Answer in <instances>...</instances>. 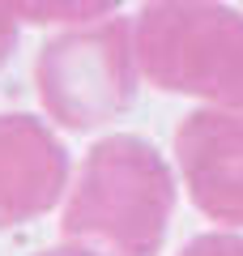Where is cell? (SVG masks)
<instances>
[{
	"label": "cell",
	"instance_id": "9c48e42d",
	"mask_svg": "<svg viewBox=\"0 0 243 256\" xmlns=\"http://www.w3.org/2000/svg\"><path fill=\"white\" fill-rule=\"evenodd\" d=\"M34 256H98L94 248H86V244H72V239H64L60 248H43V252H34Z\"/></svg>",
	"mask_w": 243,
	"mask_h": 256
},
{
	"label": "cell",
	"instance_id": "52a82bcc",
	"mask_svg": "<svg viewBox=\"0 0 243 256\" xmlns=\"http://www.w3.org/2000/svg\"><path fill=\"white\" fill-rule=\"evenodd\" d=\"M180 256H243V239L230 230H214V235H196L180 248Z\"/></svg>",
	"mask_w": 243,
	"mask_h": 256
},
{
	"label": "cell",
	"instance_id": "277c9868",
	"mask_svg": "<svg viewBox=\"0 0 243 256\" xmlns=\"http://www.w3.org/2000/svg\"><path fill=\"white\" fill-rule=\"evenodd\" d=\"M175 162L192 205L209 222L243 226V111L205 107L175 128Z\"/></svg>",
	"mask_w": 243,
	"mask_h": 256
},
{
	"label": "cell",
	"instance_id": "7a4b0ae2",
	"mask_svg": "<svg viewBox=\"0 0 243 256\" xmlns=\"http://www.w3.org/2000/svg\"><path fill=\"white\" fill-rule=\"evenodd\" d=\"M132 43L150 86L243 111V13L226 0H145Z\"/></svg>",
	"mask_w": 243,
	"mask_h": 256
},
{
	"label": "cell",
	"instance_id": "6da1fadb",
	"mask_svg": "<svg viewBox=\"0 0 243 256\" xmlns=\"http://www.w3.org/2000/svg\"><path fill=\"white\" fill-rule=\"evenodd\" d=\"M175 218V175L145 137L116 132L90 146L68 188L60 230L98 256H158Z\"/></svg>",
	"mask_w": 243,
	"mask_h": 256
},
{
	"label": "cell",
	"instance_id": "8992f818",
	"mask_svg": "<svg viewBox=\"0 0 243 256\" xmlns=\"http://www.w3.org/2000/svg\"><path fill=\"white\" fill-rule=\"evenodd\" d=\"M124 0H4V9L26 26H86L102 22Z\"/></svg>",
	"mask_w": 243,
	"mask_h": 256
},
{
	"label": "cell",
	"instance_id": "ba28073f",
	"mask_svg": "<svg viewBox=\"0 0 243 256\" xmlns=\"http://www.w3.org/2000/svg\"><path fill=\"white\" fill-rule=\"evenodd\" d=\"M18 26H22V22L13 18V13L4 9V0H0V64L9 60L13 47H18Z\"/></svg>",
	"mask_w": 243,
	"mask_h": 256
},
{
	"label": "cell",
	"instance_id": "3957f363",
	"mask_svg": "<svg viewBox=\"0 0 243 256\" xmlns=\"http://www.w3.org/2000/svg\"><path fill=\"white\" fill-rule=\"evenodd\" d=\"M136 43L128 18L68 26L47 38L34 60L43 111L68 132H94L120 120L136 98Z\"/></svg>",
	"mask_w": 243,
	"mask_h": 256
},
{
	"label": "cell",
	"instance_id": "5b68a950",
	"mask_svg": "<svg viewBox=\"0 0 243 256\" xmlns=\"http://www.w3.org/2000/svg\"><path fill=\"white\" fill-rule=\"evenodd\" d=\"M68 188V150L38 116H0V230L56 210Z\"/></svg>",
	"mask_w": 243,
	"mask_h": 256
}]
</instances>
